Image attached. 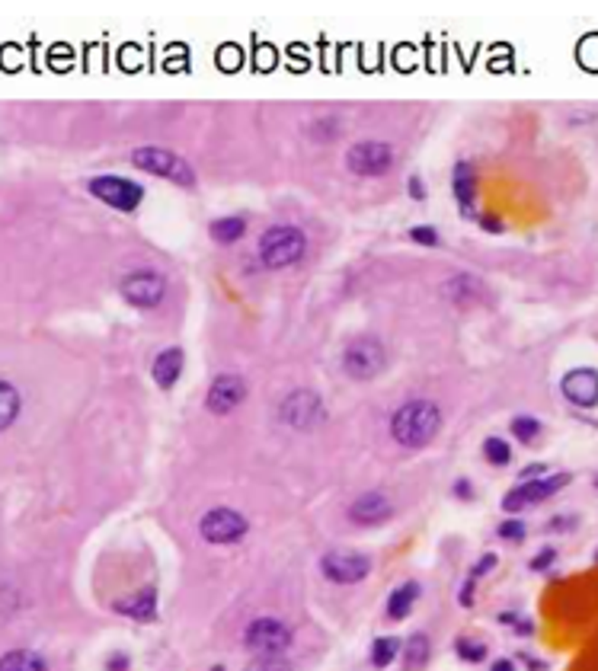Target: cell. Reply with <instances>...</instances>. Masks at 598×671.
<instances>
[{
    "label": "cell",
    "mask_w": 598,
    "mask_h": 671,
    "mask_svg": "<svg viewBox=\"0 0 598 671\" xmlns=\"http://www.w3.org/2000/svg\"><path fill=\"white\" fill-rule=\"evenodd\" d=\"M570 483V474H557V476H544V480H522L512 493L503 495V512H522L528 505H537L547 495H554L557 489H564Z\"/></svg>",
    "instance_id": "8fae6325"
},
{
    "label": "cell",
    "mask_w": 598,
    "mask_h": 671,
    "mask_svg": "<svg viewBox=\"0 0 598 671\" xmlns=\"http://www.w3.org/2000/svg\"><path fill=\"white\" fill-rule=\"evenodd\" d=\"M461 604H464V608H470V604H474V579H468V582H464V589H461Z\"/></svg>",
    "instance_id": "74e56055"
},
{
    "label": "cell",
    "mask_w": 598,
    "mask_h": 671,
    "mask_svg": "<svg viewBox=\"0 0 598 671\" xmlns=\"http://www.w3.org/2000/svg\"><path fill=\"white\" fill-rule=\"evenodd\" d=\"M0 671H48L33 649H14L0 658Z\"/></svg>",
    "instance_id": "cb8c5ba5"
},
{
    "label": "cell",
    "mask_w": 598,
    "mask_h": 671,
    "mask_svg": "<svg viewBox=\"0 0 598 671\" xmlns=\"http://www.w3.org/2000/svg\"><path fill=\"white\" fill-rule=\"evenodd\" d=\"M208 234H211V240H215V244L231 246V244H237L240 237H246V217L244 215L215 217V221H211V227H208Z\"/></svg>",
    "instance_id": "d6986e66"
},
{
    "label": "cell",
    "mask_w": 598,
    "mask_h": 671,
    "mask_svg": "<svg viewBox=\"0 0 598 671\" xmlns=\"http://www.w3.org/2000/svg\"><path fill=\"white\" fill-rule=\"evenodd\" d=\"M211 671H225V668H221V665H217V668H211Z\"/></svg>",
    "instance_id": "60d3db41"
},
{
    "label": "cell",
    "mask_w": 598,
    "mask_h": 671,
    "mask_svg": "<svg viewBox=\"0 0 598 671\" xmlns=\"http://www.w3.org/2000/svg\"><path fill=\"white\" fill-rule=\"evenodd\" d=\"M483 457H487L493 467H506L512 461V447L503 438H487L483 441Z\"/></svg>",
    "instance_id": "484cf974"
},
{
    "label": "cell",
    "mask_w": 598,
    "mask_h": 671,
    "mask_svg": "<svg viewBox=\"0 0 598 671\" xmlns=\"http://www.w3.org/2000/svg\"><path fill=\"white\" fill-rule=\"evenodd\" d=\"M407 237L413 240V244H420V246H439V244H442L439 231H435V227H429V224H416V227H410Z\"/></svg>",
    "instance_id": "f546056e"
},
{
    "label": "cell",
    "mask_w": 598,
    "mask_h": 671,
    "mask_svg": "<svg viewBox=\"0 0 598 671\" xmlns=\"http://www.w3.org/2000/svg\"><path fill=\"white\" fill-rule=\"evenodd\" d=\"M400 639H394V637H381V639H374V646H371V665L374 668H388L391 662L397 658V652H400Z\"/></svg>",
    "instance_id": "d4e9b609"
},
{
    "label": "cell",
    "mask_w": 598,
    "mask_h": 671,
    "mask_svg": "<svg viewBox=\"0 0 598 671\" xmlns=\"http://www.w3.org/2000/svg\"><path fill=\"white\" fill-rule=\"evenodd\" d=\"M244 671H292V662L285 656H256Z\"/></svg>",
    "instance_id": "83f0119b"
},
{
    "label": "cell",
    "mask_w": 598,
    "mask_h": 671,
    "mask_svg": "<svg viewBox=\"0 0 598 671\" xmlns=\"http://www.w3.org/2000/svg\"><path fill=\"white\" fill-rule=\"evenodd\" d=\"M480 282H477L474 275H455V278H448L442 285V292H445V298L448 301H455V304H468V301H474V298H480Z\"/></svg>",
    "instance_id": "7402d4cb"
},
{
    "label": "cell",
    "mask_w": 598,
    "mask_h": 671,
    "mask_svg": "<svg viewBox=\"0 0 598 671\" xmlns=\"http://www.w3.org/2000/svg\"><path fill=\"white\" fill-rule=\"evenodd\" d=\"M595 489H598V476H595Z\"/></svg>",
    "instance_id": "b9f144b4"
},
{
    "label": "cell",
    "mask_w": 598,
    "mask_h": 671,
    "mask_svg": "<svg viewBox=\"0 0 598 671\" xmlns=\"http://www.w3.org/2000/svg\"><path fill=\"white\" fill-rule=\"evenodd\" d=\"M388 365V352L378 340L371 336H362V340H352L342 352V371L355 380H371L378 378Z\"/></svg>",
    "instance_id": "8992f818"
},
{
    "label": "cell",
    "mask_w": 598,
    "mask_h": 671,
    "mask_svg": "<svg viewBox=\"0 0 598 671\" xmlns=\"http://www.w3.org/2000/svg\"><path fill=\"white\" fill-rule=\"evenodd\" d=\"M497 534L503 537L506 543H522L525 541V524L516 522V518H506V522L497 528Z\"/></svg>",
    "instance_id": "4dcf8cb0"
},
{
    "label": "cell",
    "mask_w": 598,
    "mask_h": 671,
    "mask_svg": "<svg viewBox=\"0 0 598 671\" xmlns=\"http://www.w3.org/2000/svg\"><path fill=\"white\" fill-rule=\"evenodd\" d=\"M554 560H557V550H554V547H544L541 553H537L528 566H531V570H537V572H541V570H547V566H551Z\"/></svg>",
    "instance_id": "d6a6232c"
},
{
    "label": "cell",
    "mask_w": 598,
    "mask_h": 671,
    "mask_svg": "<svg viewBox=\"0 0 598 671\" xmlns=\"http://www.w3.org/2000/svg\"><path fill=\"white\" fill-rule=\"evenodd\" d=\"M489 671H516V665H512L509 658H499V662H493V668Z\"/></svg>",
    "instance_id": "ab89813d"
},
{
    "label": "cell",
    "mask_w": 598,
    "mask_h": 671,
    "mask_svg": "<svg viewBox=\"0 0 598 671\" xmlns=\"http://www.w3.org/2000/svg\"><path fill=\"white\" fill-rule=\"evenodd\" d=\"M451 192H455V202L461 208V215L477 221V170L470 160L455 163V170H451Z\"/></svg>",
    "instance_id": "9a60e30c"
},
{
    "label": "cell",
    "mask_w": 598,
    "mask_h": 671,
    "mask_svg": "<svg viewBox=\"0 0 598 671\" xmlns=\"http://www.w3.org/2000/svg\"><path fill=\"white\" fill-rule=\"evenodd\" d=\"M90 196H96L100 202H106L109 208L122 211V215H135L138 205L144 202V186H138L135 179H125V177H96L87 183Z\"/></svg>",
    "instance_id": "5b68a950"
},
{
    "label": "cell",
    "mask_w": 598,
    "mask_h": 671,
    "mask_svg": "<svg viewBox=\"0 0 598 671\" xmlns=\"http://www.w3.org/2000/svg\"><path fill=\"white\" fill-rule=\"evenodd\" d=\"M560 390L573 407H598V371L595 368H576V371L564 374L560 380Z\"/></svg>",
    "instance_id": "5bb4252c"
},
{
    "label": "cell",
    "mask_w": 598,
    "mask_h": 671,
    "mask_svg": "<svg viewBox=\"0 0 598 671\" xmlns=\"http://www.w3.org/2000/svg\"><path fill=\"white\" fill-rule=\"evenodd\" d=\"M497 566V553H483V560L480 563L474 566V572H470V579H477V576H487L489 570Z\"/></svg>",
    "instance_id": "e575fe53"
},
{
    "label": "cell",
    "mask_w": 598,
    "mask_h": 671,
    "mask_svg": "<svg viewBox=\"0 0 598 671\" xmlns=\"http://www.w3.org/2000/svg\"><path fill=\"white\" fill-rule=\"evenodd\" d=\"M20 409H23L20 390H16V387L10 384V380L0 378V432L14 426L16 416H20Z\"/></svg>",
    "instance_id": "603a6c76"
},
{
    "label": "cell",
    "mask_w": 598,
    "mask_h": 671,
    "mask_svg": "<svg viewBox=\"0 0 598 671\" xmlns=\"http://www.w3.org/2000/svg\"><path fill=\"white\" fill-rule=\"evenodd\" d=\"M566 528H573V518L570 515H564V518H557V522L547 524V531H566Z\"/></svg>",
    "instance_id": "f35d334b"
},
{
    "label": "cell",
    "mask_w": 598,
    "mask_h": 671,
    "mask_svg": "<svg viewBox=\"0 0 598 671\" xmlns=\"http://www.w3.org/2000/svg\"><path fill=\"white\" fill-rule=\"evenodd\" d=\"M202 537L208 543H217V547H227V543H237L240 537L250 531L246 518L234 509H211L208 515L202 518Z\"/></svg>",
    "instance_id": "7c38bea8"
},
{
    "label": "cell",
    "mask_w": 598,
    "mask_h": 671,
    "mask_svg": "<svg viewBox=\"0 0 598 671\" xmlns=\"http://www.w3.org/2000/svg\"><path fill=\"white\" fill-rule=\"evenodd\" d=\"M279 416L288 428H294V432H311V428H317L320 422L326 419V409L313 390H292V394L282 400Z\"/></svg>",
    "instance_id": "ba28073f"
},
{
    "label": "cell",
    "mask_w": 598,
    "mask_h": 671,
    "mask_svg": "<svg viewBox=\"0 0 598 671\" xmlns=\"http://www.w3.org/2000/svg\"><path fill=\"white\" fill-rule=\"evenodd\" d=\"M416 598H420V582H403V585H397V589L391 591V598H388V618H391V620L410 618V610H413Z\"/></svg>",
    "instance_id": "44dd1931"
},
{
    "label": "cell",
    "mask_w": 598,
    "mask_h": 671,
    "mask_svg": "<svg viewBox=\"0 0 598 671\" xmlns=\"http://www.w3.org/2000/svg\"><path fill=\"white\" fill-rule=\"evenodd\" d=\"M346 167L355 177H388L391 167H394V148L388 141H359L349 148Z\"/></svg>",
    "instance_id": "52a82bcc"
},
{
    "label": "cell",
    "mask_w": 598,
    "mask_h": 671,
    "mask_svg": "<svg viewBox=\"0 0 598 671\" xmlns=\"http://www.w3.org/2000/svg\"><path fill=\"white\" fill-rule=\"evenodd\" d=\"M246 649H253L256 656H282L292 646V630L275 618H259L246 627L244 633Z\"/></svg>",
    "instance_id": "9c48e42d"
},
{
    "label": "cell",
    "mask_w": 598,
    "mask_h": 671,
    "mask_svg": "<svg viewBox=\"0 0 598 671\" xmlns=\"http://www.w3.org/2000/svg\"><path fill=\"white\" fill-rule=\"evenodd\" d=\"M112 608H116L119 614H125V618L138 620V624H154L157 620V591L141 589V591H135V595L116 601Z\"/></svg>",
    "instance_id": "e0dca14e"
},
{
    "label": "cell",
    "mask_w": 598,
    "mask_h": 671,
    "mask_svg": "<svg viewBox=\"0 0 598 671\" xmlns=\"http://www.w3.org/2000/svg\"><path fill=\"white\" fill-rule=\"evenodd\" d=\"M125 668H129V656L125 652H112L106 662V671H125Z\"/></svg>",
    "instance_id": "d590c367"
},
{
    "label": "cell",
    "mask_w": 598,
    "mask_h": 671,
    "mask_svg": "<svg viewBox=\"0 0 598 671\" xmlns=\"http://www.w3.org/2000/svg\"><path fill=\"white\" fill-rule=\"evenodd\" d=\"M391 515H394V505H391V499L384 493L359 495V499L352 502V509H349V518H352L355 524H381V522H388Z\"/></svg>",
    "instance_id": "2e32d148"
},
{
    "label": "cell",
    "mask_w": 598,
    "mask_h": 671,
    "mask_svg": "<svg viewBox=\"0 0 598 671\" xmlns=\"http://www.w3.org/2000/svg\"><path fill=\"white\" fill-rule=\"evenodd\" d=\"M131 167L144 173H154L160 179H170L173 186H183V189H196V173L192 167L173 150L163 148H135L131 150Z\"/></svg>",
    "instance_id": "3957f363"
},
{
    "label": "cell",
    "mask_w": 598,
    "mask_h": 671,
    "mask_svg": "<svg viewBox=\"0 0 598 671\" xmlns=\"http://www.w3.org/2000/svg\"><path fill=\"white\" fill-rule=\"evenodd\" d=\"M455 652L464 658V662H483V658H487V646L477 643V639H458Z\"/></svg>",
    "instance_id": "f1b7e54d"
},
{
    "label": "cell",
    "mask_w": 598,
    "mask_h": 671,
    "mask_svg": "<svg viewBox=\"0 0 598 671\" xmlns=\"http://www.w3.org/2000/svg\"><path fill=\"white\" fill-rule=\"evenodd\" d=\"M442 428V413L429 400H413L400 407L391 419V435L403 447H426Z\"/></svg>",
    "instance_id": "6da1fadb"
},
{
    "label": "cell",
    "mask_w": 598,
    "mask_h": 671,
    "mask_svg": "<svg viewBox=\"0 0 598 671\" xmlns=\"http://www.w3.org/2000/svg\"><path fill=\"white\" fill-rule=\"evenodd\" d=\"M512 435H516L518 441H525V445H531V441L541 435V422H537L535 416H516V419H512Z\"/></svg>",
    "instance_id": "4316f807"
},
{
    "label": "cell",
    "mask_w": 598,
    "mask_h": 671,
    "mask_svg": "<svg viewBox=\"0 0 598 671\" xmlns=\"http://www.w3.org/2000/svg\"><path fill=\"white\" fill-rule=\"evenodd\" d=\"M183 365H186L183 349H163V352L154 359V368H150L157 387H160V390H173L177 380L183 378Z\"/></svg>",
    "instance_id": "ac0fdd59"
},
{
    "label": "cell",
    "mask_w": 598,
    "mask_h": 671,
    "mask_svg": "<svg viewBox=\"0 0 598 671\" xmlns=\"http://www.w3.org/2000/svg\"><path fill=\"white\" fill-rule=\"evenodd\" d=\"M407 192H410V198H416V202H422V198H426V186H422L420 173H413V177L407 179Z\"/></svg>",
    "instance_id": "836d02e7"
},
{
    "label": "cell",
    "mask_w": 598,
    "mask_h": 671,
    "mask_svg": "<svg viewBox=\"0 0 598 671\" xmlns=\"http://www.w3.org/2000/svg\"><path fill=\"white\" fill-rule=\"evenodd\" d=\"M477 224H480V231H487V234H503L506 231L503 217L493 215V211H480V215H477Z\"/></svg>",
    "instance_id": "1f68e13d"
},
{
    "label": "cell",
    "mask_w": 598,
    "mask_h": 671,
    "mask_svg": "<svg viewBox=\"0 0 598 671\" xmlns=\"http://www.w3.org/2000/svg\"><path fill=\"white\" fill-rule=\"evenodd\" d=\"M451 493H455L458 499H464V502L474 499V489H470V483H468V480H458L455 486H451Z\"/></svg>",
    "instance_id": "8d00e7d4"
},
{
    "label": "cell",
    "mask_w": 598,
    "mask_h": 671,
    "mask_svg": "<svg viewBox=\"0 0 598 671\" xmlns=\"http://www.w3.org/2000/svg\"><path fill=\"white\" fill-rule=\"evenodd\" d=\"M432 658V643H429L426 633H413V637L403 643V671H422Z\"/></svg>",
    "instance_id": "ffe728a7"
},
{
    "label": "cell",
    "mask_w": 598,
    "mask_h": 671,
    "mask_svg": "<svg viewBox=\"0 0 598 671\" xmlns=\"http://www.w3.org/2000/svg\"><path fill=\"white\" fill-rule=\"evenodd\" d=\"M244 397H246L244 378H237V374H217L208 387V400H205V407H208V413H215V416H227L244 403Z\"/></svg>",
    "instance_id": "4fadbf2b"
},
{
    "label": "cell",
    "mask_w": 598,
    "mask_h": 671,
    "mask_svg": "<svg viewBox=\"0 0 598 671\" xmlns=\"http://www.w3.org/2000/svg\"><path fill=\"white\" fill-rule=\"evenodd\" d=\"M307 253V237L292 227V224H279L259 237V259L265 269H288V265L301 263Z\"/></svg>",
    "instance_id": "7a4b0ae2"
},
{
    "label": "cell",
    "mask_w": 598,
    "mask_h": 671,
    "mask_svg": "<svg viewBox=\"0 0 598 671\" xmlns=\"http://www.w3.org/2000/svg\"><path fill=\"white\" fill-rule=\"evenodd\" d=\"M320 570L330 582L336 585H355L371 572V560L365 553H355V550H330L320 560Z\"/></svg>",
    "instance_id": "30bf717a"
},
{
    "label": "cell",
    "mask_w": 598,
    "mask_h": 671,
    "mask_svg": "<svg viewBox=\"0 0 598 671\" xmlns=\"http://www.w3.org/2000/svg\"><path fill=\"white\" fill-rule=\"evenodd\" d=\"M119 292L138 311H154L167 298V278L154 269H131L119 282Z\"/></svg>",
    "instance_id": "277c9868"
}]
</instances>
